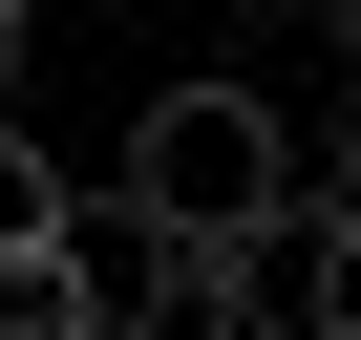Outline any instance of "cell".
I'll use <instances>...</instances> for the list:
<instances>
[{
    "mask_svg": "<svg viewBox=\"0 0 361 340\" xmlns=\"http://www.w3.org/2000/svg\"><path fill=\"white\" fill-rule=\"evenodd\" d=\"M128 234H192V255H276L298 234V149L255 85H170L128 128Z\"/></svg>",
    "mask_w": 361,
    "mask_h": 340,
    "instance_id": "cell-1",
    "label": "cell"
},
{
    "mask_svg": "<svg viewBox=\"0 0 361 340\" xmlns=\"http://www.w3.org/2000/svg\"><path fill=\"white\" fill-rule=\"evenodd\" d=\"M276 298H298V340H361V192L276 234Z\"/></svg>",
    "mask_w": 361,
    "mask_h": 340,
    "instance_id": "cell-2",
    "label": "cell"
},
{
    "mask_svg": "<svg viewBox=\"0 0 361 340\" xmlns=\"http://www.w3.org/2000/svg\"><path fill=\"white\" fill-rule=\"evenodd\" d=\"M0 340H106V277H85V234L0 255Z\"/></svg>",
    "mask_w": 361,
    "mask_h": 340,
    "instance_id": "cell-3",
    "label": "cell"
},
{
    "mask_svg": "<svg viewBox=\"0 0 361 340\" xmlns=\"http://www.w3.org/2000/svg\"><path fill=\"white\" fill-rule=\"evenodd\" d=\"M43 234H85V192H64V170H43V128L0 107V255H43Z\"/></svg>",
    "mask_w": 361,
    "mask_h": 340,
    "instance_id": "cell-4",
    "label": "cell"
},
{
    "mask_svg": "<svg viewBox=\"0 0 361 340\" xmlns=\"http://www.w3.org/2000/svg\"><path fill=\"white\" fill-rule=\"evenodd\" d=\"M319 22H340V64H361V0H319Z\"/></svg>",
    "mask_w": 361,
    "mask_h": 340,
    "instance_id": "cell-5",
    "label": "cell"
},
{
    "mask_svg": "<svg viewBox=\"0 0 361 340\" xmlns=\"http://www.w3.org/2000/svg\"><path fill=\"white\" fill-rule=\"evenodd\" d=\"M22 22H43V0H0V43H22Z\"/></svg>",
    "mask_w": 361,
    "mask_h": 340,
    "instance_id": "cell-6",
    "label": "cell"
}]
</instances>
